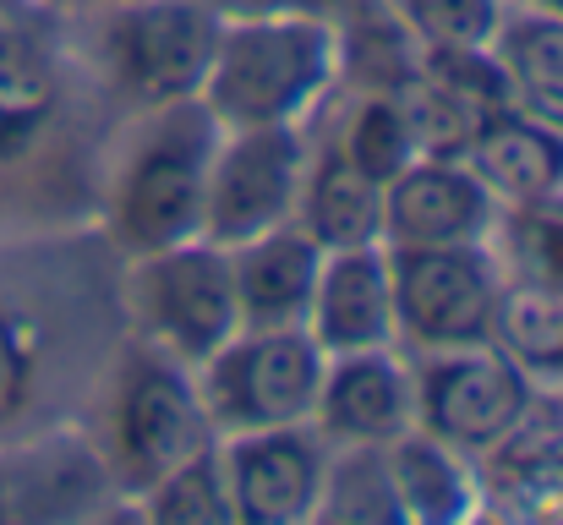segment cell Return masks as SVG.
I'll return each mask as SVG.
<instances>
[{
	"label": "cell",
	"mask_w": 563,
	"mask_h": 525,
	"mask_svg": "<svg viewBox=\"0 0 563 525\" xmlns=\"http://www.w3.org/2000/svg\"><path fill=\"white\" fill-rule=\"evenodd\" d=\"M143 510H148L154 521H235L230 488H224L219 444L197 449V455L181 460L170 477H159V482L143 493Z\"/></svg>",
	"instance_id": "obj_23"
},
{
	"label": "cell",
	"mask_w": 563,
	"mask_h": 525,
	"mask_svg": "<svg viewBox=\"0 0 563 525\" xmlns=\"http://www.w3.org/2000/svg\"><path fill=\"white\" fill-rule=\"evenodd\" d=\"M307 149L296 127H235L219 132L208 192H202V236L213 247H241L263 230H279L296 219L301 203Z\"/></svg>",
	"instance_id": "obj_7"
},
{
	"label": "cell",
	"mask_w": 563,
	"mask_h": 525,
	"mask_svg": "<svg viewBox=\"0 0 563 525\" xmlns=\"http://www.w3.org/2000/svg\"><path fill=\"white\" fill-rule=\"evenodd\" d=\"M219 17L197 0H137L110 17L104 61L126 99L137 105H181L202 94V77L213 66Z\"/></svg>",
	"instance_id": "obj_8"
},
{
	"label": "cell",
	"mask_w": 563,
	"mask_h": 525,
	"mask_svg": "<svg viewBox=\"0 0 563 525\" xmlns=\"http://www.w3.org/2000/svg\"><path fill=\"white\" fill-rule=\"evenodd\" d=\"M465 165L504 203L548 197V192H563V132L509 105L504 116H493L471 132Z\"/></svg>",
	"instance_id": "obj_15"
},
{
	"label": "cell",
	"mask_w": 563,
	"mask_h": 525,
	"mask_svg": "<svg viewBox=\"0 0 563 525\" xmlns=\"http://www.w3.org/2000/svg\"><path fill=\"white\" fill-rule=\"evenodd\" d=\"M323 350L307 329H235L202 361V411L213 433H257L312 422Z\"/></svg>",
	"instance_id": "obj_4"
},
{
	"label": "cell",
	"mask_w": 563,
	"mask_h": 525,
	"mask_svg": "<svg viewBox=\"0 0 563 525\" xmlns=\"http://www.w3.org/2000/svg\"><path fill=\"white\" fill-rule=\"evenodd\" d=\"M493 192L476 181L465 160L416 154L383 186V247H460L487 241Z\"/></svg>",
	"instance_id": "obj_12"
},
{
	"label": "cell",
	"mask_w": 563,
	"mask_h": 525,
	"mask_svg": "<svg viewBox=\"0 0 563 525\" xmlns=\"http://www.w3.org/2000/svg\"><path fill=\"white\" fill-rule=\"evenodd\" d=\"M5 515H11V504H5V493H0V521H5Z\"/></svg>",
	"instance_id": "obj_29"
},
{
	"label": "cell",
	"mask_w": 563,
	"mask_h": 525,
	"mask_svg": "<svg viewBox=\"0 0 563 525\" xmlns=\"http://www.w3.org/2000/svg\"><path fill=\"white\" fill-rule=\"evenodd\" d=\"M340 149H345V160H351L362 175H373L377 186H388L394 175L416 160V132H410L399 99H394L388 88H373V94L356 105L351 132H345Z\"/></svg>",
	"instance_id": "obj_22"
},
{
	"label": "cell",
	"mask_w": 563,
	"mask_h": 525,
	"mask_svg": "<svg viewBox=\"0 0 563 525\" xmlns=\"http://www.w3.org/2000/svg\"><path fill=\"white\" fill-rule=\"evenodd\" d=\"M301 230L323 247V252H345V247H377L383 241V186L373 175H362L345 149H323L318 165L301 175Z\"/></svg>",
	"instance_id": "obj_16"
},
{
	"label": "cell",
	"mask_w": 563,
	"mask_h": 525,
	"mask_svg": "<svg viewBox=\"0 0 563 525\" xmlns=\"http://www.w3.org/2000/svg\"><path fill=\"white\" fill-rule=\"evenodd\" d=\"M383 477H388L399 521H465L476 510V482H471L465 455L432 433H416V427L399 433L388 444Z\"/></svg>",
	"instance_id": "obj_17"
},
{
	"label": "cell",
	"mask_w": 563,
	"mask_h": 525,
	"mask_svg": "<svg viewBox=\"0 0 563 525\" xmlns=\"http://www.w3.org/2000/svg\"><path fill=\"white\" fill-rule=\"evenodd\" d=\"M509 258L520 269V280L548 285L563 296V192L531 197V203H509Z\"/></svg>",
	"instance_id": "obj_24"
},
{
	"label": "cell",
	"mask_w": 563,
	"mask_h": 525,
	"mask_svg": "<svg viewBox=\"0 0 563 525\" xmlns=\"http://www.w3.org/2000/svg\"><path fill=\"white\" fill-rule=\"evenodd\" d=\"M307 335L323 356L394 346V291H388V247H345L323 252Z\"/></svg>",
	"instance_id": "obj_13"
},
{
	"label": "cell",
	"mask_w": 563,
	"mask_h": 525,
	"mask_svg": "<svg viewBox=\"0 0 563 525\" xmlns=\"http://www.w3.org/2000/svg\"><path fill=\"white\" fill-rule=\"evenodd\" d=\"M416 72H421L471 127H482V121H493V116H504V110L515 105L509 72H504V61H498L493 44H421Z\"/></svg>",
	"instance_id": "obj_20"
},
{
	"label": "cell",
	"mask_w": 563,
	"mask_h": 525,
	"mask_svg": "<svg viewBox=\"0 0 563 525\" xmlns=\"http://www.w3.org/2000/svg\"><path fill=\"white\" fill-rule=\"evenodd\" d=\"M493 50H498V61L509 72L515 110H526L542 127L563 132V17L531 11V17L498 22Z\"/></svg>",
	"instance_id": "obj_18"
},
{
	"label": "cell",
	"mask_w": 563,
	"mask_h": 525,
	"mask_svg": "<svg viewBox=\"0 0 563 525\" xmlns=\"http://www.w3.org/2000/svg\"><path fill=\"white\" fill-rule=\"evenodd\" d=\"M219 460H224V488H230L235 521H312L329 499V444H323V433H307V422L230 433Z\"/></svg>",
	"instance_id": "obj_10"
},
{
	"label": "cell",
	"mask_w": 563,
	"mask_h": 525,
	"mask_svg": "<svg viewBox=\"0 0 563 525\" xmlns=\"http://www.w3.org/2000/svg\"><path fill=\"white\" fill-rule=\"evenodd\" d=\"M493 346L504 350L531 383H563V296L531 280L498 285Z\"/></svg>",
	"instance_id": "obj_19"
},
{
	"label": "cell",
	"mask_w": 563,
	"mask_h": 525,
	"mask_svg": "<svg viewBox=\"0 0 563 525\" xmlns=\"http://www.w3.org/2000/svg\"><path fill=\"white\" fill-rule=\"evenodd\" d=\"M11 149H16V143H11V138H5V132H0V160H5V154H11Z\"/></svg>",
	"instance_id": "obj_28"
},
{
	"label": "cell",
	"mask_w": 563,
	"mask_h": 525,
	"mask_svg": "<svg viewBox=\"0 0 563 525\" xmlns=\"http://www.w3.org/2000/svg\"><path fill=\"white\" fill-rule=\"evenodd\" d=\"M312 422L334 449H388L416 427V378L388 356V346L329 356Z\"/></svg>",
	"instance_id": "obj_11"
},
{
	"label": "cell",
	"mask_w": 563,
	"mask_h": 525,
	"mask_svg": "<svg viewBox=\"0 0 563 525\" xmlns=\"http://www.w3.org/2000/svg\"><path fill=\"white\" fill-rule=\"evenodd\" d=\"M498 269L482 241L460 247H388V291H394V340L416 350L493 346L498 313Z\"/></svg>",
	"instance_id": "obj_6"
},
{
	"label": "cell",
	"mask_w": 563,
	"mask_h": 525,
	"mask_svg": "<svg viewBox=\"0 0 563 525\" xmlns=\"http://www.w3.org/2000/svg\"><path fill=\"white\" fill-rule=\"evenodd\" d=\"M318 269H323V247L296 219L230 247L241 329H307Z\"/></svg>",
	"instance_id": "obj_14"
},
{
	"label": "cell",
	"mask_w": 563,
	"mask_h": 525,
	"mask_svg": "<svg viewBox=\"0 0 563 525\" xmlns=\"http://www.w3.org/2000/svg\"><path fill=\"white\" fill-rule=\"evenodd\" d=\"M405 33L421 44H493L504 0H394Z\"/></svg>",
	"instance_id": "obj_25"
},
{
	"label": "cell",
	"mask_w": 563,
	"mask_h": 525,
	"mask_svg": "<svg viewBox=\"0 0 563 525\" xmlns=\"http://www.w3.org/2000/svg\"><path fill=\"white\" fill-rule=\"evenodd\" d=\"M219 121L202 99L165 105L148 138L132 149L126 171L115 181L110 225L132 252L176 247L202 236V192H208V165L219 149Z\"/></svg>",
	"instance_id": "obj_2"
},
{
	"label": "cell",
	"mask_w": 563,
	"mask_h": 525,
	"mask_svg": "<svg viewBox=\"0 0 563 525\" xmlns=\"http://www.w3.org/2000/svg\"><path fill=\"white\" fill-rule=\"evenodd\" d=\"M33 383H38V350L27 324L0 302V433L33 405Z\"/></svg>",
	"instance_id": "obj_26"
},
{
	"label": "cell",
	"mask_w": 563,
	"mask_h": 525,
	"mask_svg": "<svg viewBox=\"0 0 563 525\" xmlns=\"http://www.w3.org/2000/svg\"><path fill=\"white\" fill-rule=\"evenodd\" d=\"M531 378L498 346L432 350L416 372V422L460 455H493L531 405Z\"/></svg>",
	"instance_id": "obj_9"
},
{
	"label": "cell",
	"mask_w": 563,
	"mask_h": 525,
	"mask_svg": "<svg viewBox=\"0 0 563 525\" xmlns=\"http://www.w3.org/2000/svg\"><path fill=\"white\" fill-rule=\"evenodd\" d=\"M126 307L137 335L154 350H165L181 367H202L241 329L230 252L213 247L208 236L137 252L126 274Z\"/></svg>",
	"instance_id": "obj_3"
},
{
	"label": "cell",
	"mask_w": 563,
	"mask_h": 525,
	"mask_svg": "<svg viewBox=\"0 0 563 525\" xmlns=\"http://www.w3.org/2000/svg\"><path fill=\"white\" fill-rule=\"evenodd\" d=\"M537 11H548V17H563V0H531Z\"/></svg>",
	"instance_id": "obj_27"
},
{
	"label": "cell",
	"mask_w": 563,
	"mask_h": 525,
	"mask_svg": "<svg viewBox=\"0 0 563 525\" xmlns=\"http://www.w3.org/2000/svg\"><path fill=\"white\" fill-rule=\"evenodd\" d=\"M340 39L318 17H252L219 28L202 105L224 132L235 127H296L334 83Z\"/></svg>",
	"instance_id": "obj_1"
},
{
	"label": "cell",
	"mask_w": 563,
	"mask_h": 525,
	"mask_svg": "<svg viewBox=\"0 0 563 525\" xmlns=\"http://www.w3.org/2000/svg\"><path fill=\"white\" fill-rule=\"evenodd\" d=\"M213 444V422L191 389L187 367L165 350L143 346L126 356L110 400V471L115 482L143 499L159 477Z\"/></svg>",
	"instance_id": "obj_5"
},
{
	"label": "cell",
	"mask_w": 563,
	"mask_h": 525,
	"mask_svg": "<svg viewBox=\"0 0 563 525\" xmlns=\"http://www.w3.org/2000/svg\"><path fill=\"white\" fill-rule=\"evenodd\" d=\"M55 66L33 33L0 28V132L27 143L55 110Z\"/></svg>",
	"instance_id": "obj_21"
}]
</instances>
